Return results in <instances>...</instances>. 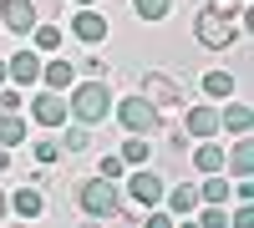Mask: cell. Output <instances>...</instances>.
<instances>
[{
    "label": "cell",
    "mask_w": 254,
    "mask_h": 228,
    "mask_svg": "<svg viewBox=\"0 0 254 228\" xmlns=\"http://www.w3.org/2000/svg\"><path fill=\"white\" fill-rule=\"evenodd\" d=\"M198 218H203V228H229V208H224V203H208Z\"/></svg>",
    "instance_id": "cell-25"
},
{
    "label": "cell",
    "mask_w": 254,
    "mask_h": 228,
    "mask_svg": "<svg viewBox=\"0 0 254 228\" xmlns=\"http://www.w3.org/2000/svg\"><path fill=\"white\" fill-rule=\"evenodd\" d=\"M0 218H5V193H0Z\"/></svg>",
    "instance_id": "cell-34"
},
{
    "label": "cell",
    "mask_w": 254,
    "mask_h": 228,
    "mask_svg": "<svg viewBox=\"0 0 254 228\" xmlns=\"http://www.w3.org/2000/svg\"><path fill=\"white\" fill-rule=\"evenodd\" d=\"M31 41H36V51H61V26H31Z\"/></svg>",
    "instance_id": "cell-22"
},
{
    "label": "cell",
    "mask_w": 254,
    "mask_h": 228,
    "mask_svg": "<svg viewBox=\"0 0 254 228\" xmlns=\"http://www.w3.org/2000/svg\"><path fill=\"white\" fill-rule=\"evenodd\" d=\"M122 173H127V162H122L117 152H107V157H102V178H112V182H117Z\"/></svg>",
    "instance_id": "cell-27"
},
{
    "label": "cell",
    "mask_w": 254,
    "mask_h": 228,
    "mask_svg": "<svg viewBox=\"0 0 254 228\" xmlns=\"http://www.w3.org/2000/svg\"><path fill=\"white\" fill-rule=\"evenodd\" d=\"M36 10H61V0H36Z\"/></svg>",
    "instance_id": "cell-32"
},
{
    "label": "cell",
    "mask_w": 254,
    "mask_h": 228,
    "mask_svg": "<svg viewBox=\"0 0 254 228\" xmlns=\"http://www.w3.org/2000/svg\"><path fill=\"white\" fill-rule=\"evenodd\" d=\"M76 5H97V0H76Z\"/></svg>",
    "instance_id": "cell-35"
},
{
    "label": "cell",
    "mask_w": 254,
    "mask_h": 228,
    "mask_svg": "<svg viewBox=\"0 0 254 228\" xmlns=\"http://www.w3.org/2000/svg\"><path fill=\"white\" fill-rule=\"evenodd\" d=\"M198 173H224V147H214V137H203V147H193Z\"/></svg>",
    "instance_id": "cell-17"
},
{
    "label": "cell",
    "mask_w": 254,
    "mask_h": 228,
    "mask_svg": "<svg viewBox=\"0 0 254 228\" xmlns=\"http://www.w3.org/2000/svg\"><path fill=\"white\" fill-rule=\"evenodd\" d=\"M66 112L81 122V127H97V122H107V117H112V91H107V76H87V81H71Z\"/></svg>",
    "instance_id": "cell-1"
},
{
    "label": "cell",
    "mask_w": 254,
    "mask_h": 228,
    "mask_svg": "<svg viewBox=\"0 0 254 228\" xmlns=\"http://www.w3.org/2000/svg\"><path fill=\"white\" fill-rule=\"evenodd\" d=\"M5 76L15 81V87H36V81H41V51H26V46H20V51L5 61Z\"/></svg>",
    "instance_id": "cell-9"
},
{
    "label": "cell",
    "mask_w": 254,
    "mask_h": 228,
    "mask_svg": "<svg viewBox=\"0 0 254 228\" xmlns=\"http://www.w3.org/2000/svg\"><path fill=\"white\" fill-rule=\"evenodd\" d=\"M249 122H254L249 101H229V107H219V127H229L234 137H244V132H249Z\"/></svg>",
    "instance_id": "cell-15"
},
{
    "label": "cell",
    "mask_w": 254,
    "mask_h": 228,
    "mask_svg": "<svg viewBox=\"0 0 254 228\" xmlns=\"http://www.w3.org/2000/svg\"><path fill=\"white\" fill-rule=\"evenodd\" d=\"M71 31L87 41V46H97V41H107V15L92 10V5H81V10H76V20H71Z\"/></svg>",
    "instance_id": "cell-11"
},
{
    "label": "cell",
    "mask_w": 254,
    "mask_h": 228,
    "mask_svg": "<svg viewBox=\"0 0 254 228\" xmlns=\"http://www.w3.org/2000/svg\"><path fill=\"white\" fill-rule=\"evenodd\" d=\"M76 71H81V76H107V61H102V56H87Z\"/></svg>",
    "instance_id": "cell-30"
},
{
    "label": "cell",
    "mask_w": 254,
    "mask_h": 228,
    "mask_svg": "<svg viewBox=\"0 0 254 228\" xmlns=\"http://www.w3.org/2000/svg\"><path fill=\"white\" fill-rule=\"evenodd\" d=\"M163 203H168L173 218H188V213H198V188H193V182H183V188H163Z\"/></svg>",
    "instance_id": "cell-14"
},
{
    "label": "cell",
    "mask_w": 254,
    "mask_h": 228,
    "mask_svg": "<svg viewBox=\"0 0 254 228\" xmlns=\"http://www.w3.org/2000/svg\"><path fill=\"white\" fill-rule=\"evenodd\" d=\"M224 157H229V168H234V178H249V173H254V147H249V132L239 137V147H234V152H224Z\"/></svg>",
    "instance_id": "cell-20"
},
{
    "label": "cell",
    "mask_w": 254,
    "mask_h": 228,
    "mask_svg": "<svg viewBox=\"0 0 254 228\" xmlns=\"http://www.w3.org/2000/svg\"><path fill=\"white\" fill-rule=\"evenodd\" d=\"M5 81H10V76H5V56H0V87H5Z\"/></svg>",
    "instance_id": "cell-33"
},
{
    "label": "cell",
    "mask_w": 254,
    "mask_h": 228,
    "mask_svg": "<svg viewBox=\"0 0 254 228\" xmlns=\"http://www.w3.org/2000/svg\"><path fill=\"white\" fill-rule=\"evenodd\" d=\"M61 147H66V152H87V147H92V132H87V127L76 122V127H66V137H61Z\"/></svg>",
    "instance_id": "cell-24"
},
{
    "label": "cell",
    "mask_w": 254,
    "mask_h": 228,
    "mask_svg": "<svg viewBox=\"0 0 254 228\" xmlns=\"http://www.w3.org/2000/svg\"><path fill=\"white\" fill-rule=\"evenodd\" d=\"M76 208L87 213V218H117V208H122V203H117V182L102 178V173L87 178V182L76 188Z\"/></svg>",
    "instance_id": "cell-2"
},
{
    "label": "cell",
    "mask_w": 254,
    "mask_h": 228,
    "mask_svg": "<svg viewBox=\"0 0 254 228\" xmlns=\"http://www.w3.org/2000/svg\"><path fill=\"white\" fill-rule=\"evenodd\" d=\"M137 91H142L147 101H153V107H158V112H173V107L183 112V107H188V96H183V87H178V81H173V76H168V71H147Z\"/></svg>",
    "instance_id": "cell-5"
},
{
    "label": "cell",
    "mask_w": 254,
    "mask_h": 228,
    "mask_svg": "<svg viewBox=\"0 0 254 228\" xmlns=\"http://www.w3.org/2000/svg\"><path fill=\"white\" fill-rule=\"evenodd\" d=\"M31 117L41 122V127H66V122H71V112H66V101H61V91H51V87L31 101Z\"/></svg>",
    "instance_id": "cell-8"
},
{
    "label": "cell",
    "mask_w": 254,
    "mask_h": 228,
    "mask_svg": "<svg viewBox=\"0 0 254 228\" xmlns=\"http://www.w3.org/2000/svg\"><path fill=\"white\" fill-rule=\"evenodd\" d=\"M163 188H168V182L147 168V162H142V168H132V178H127V193H132L137 208H158V203H163Z\"/></svg>",
    "instance_id": "cell-6"
},
{
    "label": "cell",
    "mask_w": 254,
    "mask_h": 228,
    "mask_svg": "<svg viewBox=\"0 0 254 228\" xmlns=\"http://www.w3.org/2000/svg\"><path fill=\"white\" fill-rule=\"evenodd\" d=\"M112 112H117V122H122L127 132H142V137H153V132L163 127V112H158L142 91H137V96H127V101H112Z\"/></svg>",
    "instance_id": "cell-4"
},
{
    "label": "cell",
    "mask_w": 254,
    "mask_h": 228,
    "mask_svg": "<svg viewBox=\"0 0 254 228\" xmlns=\"http://www.w3.org/2000/svg\"><path fill=\"white\" fill-rule=\"evenodd\" d=\"M10 213H15V218H41V213H46V198H41L36 182H26V188L10 193Z\"/></svg>",
    "instance_id": "cell-12"
},
{
    "label": "cell",
    "mask_w": 254,
    "mask_h": 228,
    "mask_svg": "<svg viewBox=\"0 0 254 228\" xmlns=\"http://www.w3.org/2000/svg\"><path fill=\"white\" fill-rule=\"evenodd\" d=\"M193 36H198V46L203 51H229L239 41V26H234V15H219V10H198L193 15Z\"/></svg>",
    "instance_id": "cell-3"
},
{
    "label": "cell",
    "mask_w": 254,
    "mask_h": 228,
    "mask_svg": "<svg viewBox=\"0 0 254 228\" xmlns=\"http://www.w3.org/2000/svg\"><path fill=\"white\" fill-rule=\"evenodd\" d=\"M41 81H46L51 91H71V81H76V66L66 56H56V61H41Z\"/></svg>",
    "instance_id": "cell-13"
},
{
    "label": "cell",
    "mask_w": 254,
    "mask_h": 228,
    "mask_svg": "<svg viewBox=\"0 0 254 228\" xmlns=\"http://www.w3.org/2000/svg\"><path fill=\"white\" fill-rule=\"evenodd\" d=\"M132 10L142 20H168V10H173V0H132Z\"/></svg>",
    "instance_id": "cell-23"
},
{
    "label": "cell",
    "mask_w": 254,
    "mask_h": 228,
    "mask_svg": "<svg viewBox=\"0 0 254 228\" xmlns=\"http://www.w3.org/2000/svg\"><path fill=\"white\" fill-rule=\"evenodd\" d=\"M0 142H5V147H20V142H26V117L20 112H0Z\"/></svg>",
    "instance_id": "cell-18"
},
{
    "label": "cell",
    "mask_w": 254,
    "mask_h": 228,
    "mask_svg": "<svg viewBox=\"0 0 254 228\" xmlns=\"http://www.w3.org/2000/svg\"><path fill=\"white\" fill-rule=\"evenodd\" d=\"M10 168V147H5V142H0V173H5Z\"/></svg>",
    "instance_id": "cell-31"
},
{
    "label": "cell",
    "mask_w": 254,
    "mask_h": 228,
    "mask_svg": "<svg viewBox=\"0 0 254 228\" xmlns=\"http://www.w3.org/2000/svg\"><path fill=\"white\" fill-rule=\"evenodd\" d=\"M208 10H219V15H244V0H208Z\"/></svg>",
    "instance_id": "cell-29"
},
{
    "label": "cell",
    "mask_w": 254,
    "mask_h": 228,
    "mask_svg": "<svg viewBox=\"0 0 254 228\" xmlns=\"http://www.w3.org/2000/svg\"><path fill=\"white\" fill-rule=\"evenodd\" d=\"M147 152H153V147H147V137L142 132H127V142H122V162H127V168H142V162H147Z\"/></svg>",
    "instance_id": "cell-19"
},
{
    "label": "cell",
    "mask_w": 254,
    "mask_h": 228,
    "mask_svg": "<svg viewBox=\"0 0 254 228\" xmlns=\"http://www.w3.org/2000/svg\"><path fill=\"white\" fill-rule=\"evenodd\" d=\"M234 198V188L224 182V173H203V182H198V203H229Z\"/></svg>",
    "instance_id": "cell-16"
},
{
    "label": "cell",
    "mask_w": 254,
    "mask_h": 228,
    "mask_svg": "<svg viewBox=\"0 0 254 228\" xmlns=\"http://www.w3.org/2000/svg\"><path fill=\"white\" fill-rule=\"evenodd\" d=\"M41 20L36 0H0V26L15 31V36H31V26Z\"/></svg>",
    "instance_id": "cell-7"
},
{
    "label": "cell",
    "mask_w": 254,
    "mask_h": 228,
    "mask_svg": "<svg viewBox=\"0 0 254 228\" xmlns=\"http://www.w3.org/2000/svg\"><path fill=\"white\" fill-rule=\"evenodd\" d=\"M203 96L229 101V96H234V76H229V71H208V76H203Z\"/></svg>",
    "instance_id": "cell-21"
},
{
    "label": "cell",
    "mask_w": 254,
    "mask_h": 228,
    "mask_svg": "<svg viewBox=\"0 0 254 228\" xmlns=\"http://www.w3.org/2000/svg\"><path fill=\"white\" fill-rule=\"evenodd\" d=\"M229 223H239V228H249V223H254V208H249V198H239V208L229 213Z\"/></svg>",
    "instance_id": "cell-28"
},
{
    "label": "cell",
    "mask_w": 254,
    "mask_h": 228,
    "mask_svg": "<svg viewBox=\"0 0 254 228\" xmlns=\"http://www.w3.org/2000/svg\"><path fill=\"white\" fill-rule=\"evenodd\" d=\"M56 157H61V142H51V137H41V142H36V162H41V168H51Z\"/></svg>",
    "instance_id": "cell-26"
},
{
    "label": "cell",
    "mask_w": 254,
    "mask_h": 228,
    "mask_svg": "<svg viewBox=\"0 0 254 228\" xmlns=\"http://www.w3.org/2000/svg\"><path fill=\"white\" fill-rule=\"evenodd\" d=\"M183 132L198 137V142H203V137H219V132H224V127H219V107H188V112H183Z\"/></svg>",
    "instance_id": "cell-10"
}]
</instances>
